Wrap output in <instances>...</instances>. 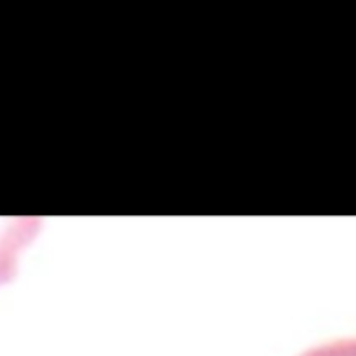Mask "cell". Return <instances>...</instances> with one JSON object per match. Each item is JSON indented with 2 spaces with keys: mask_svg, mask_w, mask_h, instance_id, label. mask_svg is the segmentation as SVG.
<instances>
[{
  "mask_svg": "<svg viewBox=\"0 0 356 356\" xmlns=\"http://www.w3.org/2000/svg\"><path fill=\"white\" fill-rule=\"evenodd\" d=\"M33 229L35 222L28 219H0V284L13 277L17 252Z\"/></svg>",
  "mask_w": 356,
  "mask_h": 356,
  "instance_id": "obj_1",
  "label": "cell"
}]
</instances>
